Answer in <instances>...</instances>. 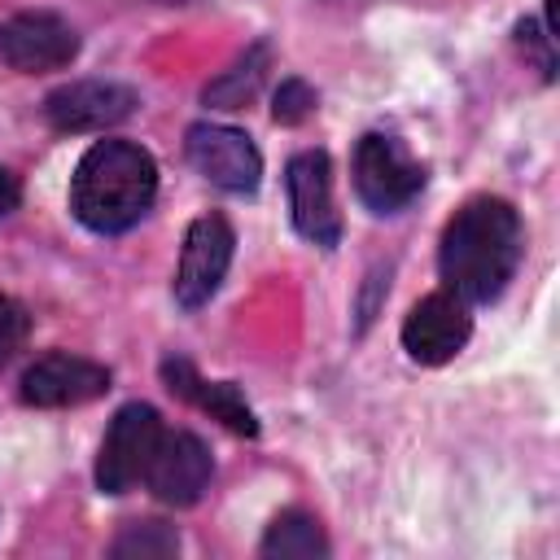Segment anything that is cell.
<instances>
[{"label": "cell", "instance_id": "e0dca14e", "mask_svg": "<svg viewBox=\"0 0 560 560\" xmlns=\"http://www.w3.org/2000/svg\"><path fill=\"white\" fill-rule=\"evenodd\" d=\"M311 109H315V92L302 79H284L280 92H276V105H271L276 122H302Z\"/></svg>", "mask_w": 560, "mask_h": 560}, {"label": "cell", "instance_id": "52a82bcc", "mask_svg": "<svg viewBox=\"0 0 560 560\" xmlns=\"http://www.w3.org/2000/svg\"><path fill=\"white\" fill-rule=\"evenodd\" d=\"M184 149H188V162L210 184H219L228 192H254L258 188L262 158L245 131L223 127V122H197V127H188Z\"/></svg>", "mask_w": 560, "mask_h": 560}, {"label": "cell", "instance_id": "9c48e42d", "mask_svg": "<svg viewBox=\"0 0 560 560\" xmlns=\"http://www.w3.org/2000/svg\"><path fill=\"white\" fill-rule=\"evenodd\" d=\"M289 210H293V228L332 249L341 241V214L332 206V166H328V153L319 149H306L289 162Z\"/></svg>", "mask_w": 560, "mask_h": 560}, {"label": "cell", "instance_id": "5b68a950", "mask_svg": "<svg viewBox=\"0 0 560 560\" xmlns=\"http://www.w3.org/2000/svg\"><path fill=\"white\" fill-rule=\"evenodd\" d=\"M79 52V35L66 18L57 13H13L9 22H0V61L9 70L22 74H44V70H61L70 66Z\"/></svg>", "mask_w": 560, "mask_h": 560}, {"label": "cell", "instance_id": "ac0fdd59", "mask_svg": "<svg viewBox=\"0 0 560 560\" xmlns=\"http://www.w3.org/2000/svg\"><path fill=\"white\" fill-rule=\"evenodd\" d=\"M26 328H31V319H26V311L13 302V298H0V368L22 350V341H26Z\"/></svg>", "mask_w": 560, "mask_h": 560}, {"label": "cell", "instance_id": "6da1fadb", "mask_svg": "<svg viewBox=\"0 0 560 560\" xmlns=\"http://www.w3.org/2000/svg\"><path fill=\"white\" fill-rule=\"evenodd\" d=\"M521 262V214L503 197H472L438 245V271L459 302H494Z\"/></svg>", "mask_w": 560, "mask_h": 560}, {"label": "cell", "instance_id": "5bb4252c", "mask_svg": "<svg viewBox=\"0 0 560 560\" xmlns=\"http://www.w3.org/2000/svg\"><path fill=\"white\" fill-rule=\"evenodd\" d=\"M262 556H271V560H315V556H328V538H324V529L311 512L289 508L267 525Z\"/></svg>", "mask_w": 560, "mask_h": 560}, {"label": "cell", "instance_id": "7a4b0ae2", "mask_svg": "<svg viewBox=\"0 0 560 560\" xmlns=\"http://www.w3.org/2000/svg\"><path fill=\"white\" fill-rule=\"evenodd\" d=\"M158 192V166L149 149L131 140H96L70 179V210L92 232H127L144 219Z\"/></svg>", "mask_w": 560, "mask_h": 560}, {"label": "cell", "instance_id": "8fae6325", "mask_svg": "<svg viewBox=\"0 0 560 560\" xmlns=\"http://www.w3.org/2000/svg\"><path fill=\"white\" fill-rule=\"evenodd\" d=\"M468 332H472V319L464 302L455 293H429L411 306L402 324V346L416 363L438 368V363H451L468 346Z\"/></svg>", "mask_w": 560, "mask_h": 560}, {"label": "cell", "instance_id": "2e32d148", "mask_svg": "<svg viewBox=\"0 0 560 560\" xmlns=\"http://www.w3.org/2000/svg\"><path fill=\"white\" fill-rule=\"evenodd\" d=\"M114 556H140V560H162V556H175L179 551V534L162 521H131L114 542H109Z\"/></svg>", "mask_w": 560, "mask_h": 560}, {"label": "cell", "instance_id": "9a60e30c", "mask_svg": "<svg viewBox=\"0 0 560 560\" xmlns=\"http://www.w3.org/2000/svg\"><path fill=\"white\" fill-rule=\"evenodd\" d=\"M262 66H267V48L258 44V48H249L228 74H219V79L206 88V101H214L219 109H241V105L258 92V83H262Z\"/></svg>", "mask_w": 560, "mask_h": 560}, {"label": "cell", "instance_id": "30bf717a", "mask_svg": "<svg viewBox=\"0 0 560 560\" xmlns=\"http://www.w3.org/2000/svg\"><path fill=\"white\" fill-rule=\"evenodd\" d=\"M144 481H149L153 499H162L171 508L197 503L206 494V486H210V451H206V442L197 433H184V429H175V433L162 429L158 451H153V459L144 468Z\"/></svg>", "mask_w": 560, "mask_h": 560}, {"label": "cell", "instance_id": "7c38bea8", "mask_svg": "<svg viewBox=\"0 0 560 560\" xmlns=\"http://www.w3.org/2000/svg\"><path fill=\"white\" fill-rule=\"evenodd\" d=\"M109 389V372L79 354H44L22 376V402L31 407H79Z\"/></svg>", "mask_w": 560, "mask_h": 560}, {"label": "cell", "instance_id": "4fadbf2b", "mask_svg": "<svg viewBox=\"0 0 560 560\" xmlns=\"http://www.w3.org/2000/svg\"><path fill=\"white\" fill-rule=\"evenodd\" d=\"M162 376H166V389L171 394H179V398H188V402H197L201 411H210L214 420H223L232 433H241V438H254L258 433V420H254V411L245 407V398H241V389L232 385V381H201L197 372H192V363H184V359H166L162 363Z\"/></svg>", "mask_w": 560, "mask_h": 560}, {"label": "cell", "instance_id": "ffe728a7", "mask_svg": "<svg viewBox=\"0 0 560 560\" xmlns=\"http://www.w3.org/2000/svg\"><path fill=\"white\" fill-rule=\"evenodd\" d=\"M162 4H192V0H162Z\"/></svg>", "mask_w": 560, "mask_h": 560}, {"label": "cell", "instance_id": "3957f363", "mask_svg": "<svg viewBox=\"0 0 560 560\" xmlns=\"http://www.w3.org/2000/svg\"><path fill=\"white\" fill-rule=\"evenodd\" d=\"M158 438H162V416L149 402L118 407V416L105 429L101 455H96L101 494H127L144 477V468H149V459L158 451Z\"/></svg>", "mask_w": 560, "mask_h": 560}, {"label": "cell", "instance_id": "d6986e66", "mask_svg": "<svg viewBox=\"0 0 560 560\" xmlns=\"http://www.w3.org/2000/svg\"><path fill=\"white\" fill-rule=\"evenodd\" d=\"M18 201H22V188H18V179L0 166V219H4V214H13V210H18Z\"/></svg>", "mask_w": 560, "mask_h": 560}, {"label": "cell", "instance_id": "277c9868", "mask_svg": "<svg viewBox=\"0 0 560 560\" xmlns=\"http://www.w3.org/2000/svg\"><path fill=\"white\" fill-rule=\"evenodd\" d=\"M354 188L368 210L394 214L424 188V166L394 140V136H363L354 149Z\"/></svg>", "mask_w": 560, "mask_h": 560}, {"label": "cell", "instance_id": "ba28073f", "mask_svg": "<svg viewBox=\"0 0 560 560\" xmlns=\"http://www.w3.org/2000/svg\"><path fill=\"white\" fill-rule=\"evenodd\" d=\"M140 105V96L127 88V83H114V79H79V83H66L57 92H48L44 101V114L57 131H105L122 118H131Z\"/></svg>", "mask_w": 560, "mask_h": 560}, {"label": "cell", "instance_id": "8992f818", "mask_svg": "<svg viewBox=\"0 0 560 560\" xmlns=\"http://www.w3.org/2000/svg\"><path fill=\"white\" fill-rule=\"evenodd\" d=\"M232 223L223 214H201L192 219L188 236H184V254H179V271H175V302L197 311L201 302L214 298V289L228 276L232 262Z\"/></svg>", "mask_w": 560, "mask_h": 560}]
</instances>
